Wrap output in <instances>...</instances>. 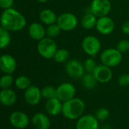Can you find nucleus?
<instances>
[{
  "mask_svg": "<svg viewBox=\"0 0 129 129\" xmlns=\"http://www.w3.org/2000/svg\"><path fill=\"white\" fill-rule=\"evenodd\" d=\"M37 49L38 53L43 58L46 59L53 58L58 49L56 43L50 37H44L41 40L38 41Z\"/></svg>",
  "mask_w": 129,
  "mask_h": 129,
  "instance_id": "obj_4",
  "label": "nucleus"
},
{
  "mask_svg": "<svg viewBox=\"0 0 129 129\" xmlns=\"http://www.w3.org/2000/svg\"><path fill=\"white\" fill-rule=\"evenodd\" d=\"M17 69V61L15 58L9 55L5 54L0 56V70L4 74H13Z\"/></svg>",
  "mask_w": 129,
  "mask_h": 129,
  "instance_id": "obj_13",
  "label": "nucleus"
},
{
  "mask_svg": "<svg viewBox=\"0 0 129 129\" xmlns=\"http://www.w3.org/2000/svg\"><path fill=\"white\" fill-rule=\"evenodd\" d=\"M24 96L27 104L30 106H36L40 102L42 98L41 90L38 87L31 84L25 90Z\"/></svg>",
  "mask_w": 129,
  "mask_h": 129,
  "instance_id": "obj_15",
  "label": "nucleus"
},
{
  "mask_svg": "<svg viewBox=\"0 0 129 129\" xmlns=\"http://www.w3.org/2000/svg\"><path fill=\"white\" fill-rule=\"evenodd\" d=\"M45 109L46 112L52 116H55L61 113L62 110V102L60 101L57 97L47 100L45 104Z\"/></svg>",
  "mask_w": 129,
  "mask_h": 129,
  "instance_id": "obj_19",
  "label": "nucleus"
},
{
  "mask_svg": "<svg viewBox=\"0 0 129 129\" xmlns=\"http://www.w3.org/2000/svg\"><path fill=\"white\" fill-rule=\"evenodd\" d=\"M56 24L62 31L74 30L78 25V19L73 13L64 12L58 16Z\"/></svg>",
  "mask_w": 129,
  "mask_h": 129,
  "instance_id": "obj_5",
  "label": "nucleus"
},
{
  "mask_svg": "<svg viewBox=\"0 0 129 129\" xmlns=\"http://www.w3.org/2000/svg\"><path fill=\"white\" fill-rule=\"evenodd\" d=\"M110 1H116V0H110Z\"/></svg>",
  "mask_w": 129,
  "mask_h": 129,
  "instance_id": "obj_37",
  "label": "nucleus"
},
{
  "mask_svg": "<svg viewBox=\"0 0 129 129\" xmlns=\"http://www.w3.org/2000/svg\"><path fill=\"white\" fill-rule=\"evenodd\" d=\"M69 57H70V53L68 51V49H58L53 59L55 60V61L56 63H66L68 60H69Z\"/></svg>",
  "mask_w": 129,
  "mask_h": 129,
  "instance_id": "obj_23",
  "label": "nucleus"
},
{
  "mask_svg": "<svg viewBox=\"0 0 129 129\" xmlns=\"http://www.w3.org/2000/svg\"><path fill=\"white\" fill-rule=\"evenodd\" d=\"M121 31L125 35H129V20L124 21L121 25Z\"/></svg>",
  "mask_w": 129,
  "mask_h": 129,
  "instance_id": "obj_34",
  "label": "nucleus"
},
{
  "mask_svg": "<svg viewBox=\"0 0 129 129\" xmlns=\"http://www.w3.org/2000/svg\"><path fill=\"white\" fill-rule=\"evenodd\" d=\"M41 94L42 97L45 98L46 100H50L57 97L56 88L53 86H46L41 89Z\"/></svg>",
  "mask_w": 129,
  "mask_h": 129,
  "instance_id": "obj_26",
  "label": "nucleus"
},
{
  "mask_svg": "<svg viewBox=\"0 0 129 129\" xmlns=\"http://www.w3.org/2000/svg\"><path fill=\"white\" fill-rule=\"evenodd\" d=\"M85 110L84 102L78 97H74L68 101L62 103V115L68 119H78L83 115Z\"/></svg>",
  "mask_w": 129,
  "mask_h": 129,
  "instance_id": "obj_2",
  "label": "nucleus"
},
{
  "mask_svg": "<svg viewBox=\"0 0 129 129\" xmlns=\"http://www.w3.org/2000/svg\"><path fill=\"white\" fill-rule=\"evenodd\" d=\"M14 0H0V8L3 9H8L12 7Z\"/></svg>",
  "mask_w": 129,
  "mask_h": 129,
  "instance_id": "obj_33",
  "label": "nucleus"
},
{
  "mask_svg": "<svg viewBox=\"0 0 129 129\" xmlns=\"http://www.w3.org/2000/svg\"><path fill=\"white\" fill-rule=\"evenodd\" d=\"M126 1H129V0H126Z\"/></svg>",
  "mask_w": 129,
  "mask_h": 129,
  "instance_id": "obj_40",
  "label": "nucleus"
},
{
  "mask_svg": "<svg viewBox=\"0 0 129 129\" xmlns=\"http://www.w3.org/2000/svg\"><path fill=\"white\" fill-rule=\"evenodd\" d=\"M83 64H84L85 72H88V73H93V72L94 71L95 68L97 66L96 63V61L93 58V57L87 58Z\"/></svg>",
  "mask_w": 129,
  "mask_h": 129,
  "instance_id": "obj_30",
  "label": "nucleus"
},
{
  "mask_svg": "<svg viewBox=\"0 0 129 129\" xmlns=\"http://www.w3.org/2000/svg\"><path fill=\"white\" fill-rule=\"evenodd\" d=\"M128 73H129V66H128Z\"/></svg>",
  "mask_w": 129,
  "mask_h": 129,
  "instance_id": "obj_39",
  "label": "nucleus"
},
{
  "mask_svg": "<svg viewBox=\"0 0 129 129\" xmlns=\"http://www.w3.org/2000/svg\"><path fill=\"white\" fill-rule=\"evenodd\" d=\"M116 49L118 51H120L121 53L129 51V40H120L117 44Z\"/></svg>",
  "mask_w": 129,
  "mask_h": 129,
  "instance_id": "obj_31",
  "label": "nucleus"
},
{
  "mask_svg": "<svg viewBox=\"0 0 129 129\" xmlns=\"http://www.w3.org/2000/svg\"><path fill=\"white\" fill-rule=\"evenodd\" d=\"M26 24L25 17L12 8L5 9L0 16V25L9 31H20L25 27Z\"/></svg>",
  "mask_w": 129,
  "mask_h": 129,
  "instance_id": "obj_1",
  "label": "nucleus"
},
{
  "mask_svg": "<svg viewBox=\"0 0 129 129\" xmlns=\"http://www.w3.org/2000/svg\"><path fill=\"white\" fill-rule=\"evenodd\" d=\"M95 27L99 34L102 35H109L115 29V22L108 15L100 17L98 18Z\"/></svg>",
  "mask_w": 129,
  "mask_h": 129,
  "instance_id": "obj_10",
  "label": "nucleus"
},
{
  "mask_svg": "<svg viewBox=\"0 0 129 129\" xmlns=\"http://www.w3.org/2000/svg\"><path fill=\"white\" fill-rule=\"evenodd\" d=\"M81 48L84 53L90 57H95L101 49V43L96 37L89 35L83 39Z\"/></svg>",
  "mask_w": 129,
  "mask_h": 129,
  "instance_id": "obj_6",
  "label": "nucleus"
},
{
  "mask_svg": "<svg viewBox=\"0 0 129 129\" xmlns=\"http://www.w3.org/2000/svg\"><path fill=\"white\" fill-rule=\"evenodd\" d=\"M100 58L102 64L109 68H114L121 64L123 56L116 48H108L102 52Z\"/></svg>",
  "mask_w": 129,
  "mask_h": 129,
  "instance_id": "obj_3",
  "label": "nucleus"
},
{
  "mask_svg": "<svg viewBox=\"0 0 129 129\" xmlns=\"http://www.w3.org/2000/svg\"><path fill=\"white\" fill-rule=\"evenodd\" d=\"M13 84V77L10 74H6L0 78V87L2 89L10 88Z\"/></svg>",
  "mask_w": 129,
  "mask_h": 129,
  "instance_id": "obj_28",
  "label": "nucleus"
},
{
  "mask_svg": "<svg viewBox=\"0 0 129 129\" xmlns=\"http://www.w3.org/2000/svg\"><path fill=\"white\" fill-rule=\"evenodd\" d=\"M11 43V36L8 30L0 25V49H5Z\"/></svg>",
  "mask_w": 129,
  "mask_h": 129,
  "instance_id": "obj_24",
  "label": "nucleus"
},
{
  "mask_svg": "<svg viewBox=\"0 0 129 129\" xmlns=\"http://www.w3.org/2000/svg\"><path fill=\"white\" fill-rule=\"evenodd\" d=\"M64 70L70 78L74 79L81 78V77L85 73L84 64L75 58L69 59L66 62Z\"/></svg>",
  "mask_w": 129,
  "mask_h": 129,
  "instance_id": "obj_7",
  "label": "nucleus"
},
{
  "mask_svg": "<svg viewBox=\"0 0 129 129\" xmlns=\"http://www.w3.org/2000/svg\"><path fill=\"white\" fill-rule=\"evenodd\" d=\"M32 124L37 129H49L51 124V121L48 115L43 112L36 113L32 119Z\"/></svg>",
  "mask_w": 129,
  "mask_h": 129,
  "instance_id": "obj_17",
  "label": "nucleus"
},
{
  "mask_svg": "<svg viewBox=\"0 0 129 129\" xmlns=\"http://www.w3.org/2000/svg\"><path fill=\"white\" fill-rule=\"evenodd\" d=\"M17 94L16 93L10 89H3L0 91V103L5 106H11L16 103Z\"/></svg>",
  "mask_w": 129,
  "mask_h": 129,
  "instance_id": "obj_18",
  "label": "nucleus"
},
{
  "mask_svg": "<svg viewBox=\"0 0 129 129\" xmlns=\"http://www.w3.org/2000/svg\"><path fill=\"white\" fill-rule=\"evenodd\" d=\"M39 18L43 24L46 25H51L56 23L58 16L56 15L54 11L46 9L40 12L39 15Z\"/></svg>",
  "mask_w": 129,
  "mask_h": 129,
  "instance_id": "obj_20",
  "label": "nucleus"
},
{
  "mask_svg": "<svg viewBox=\"0 0 129 129\" xmlns=\"http://www.w3.org/2000/svg\"><path fill=\"white\" fill-rule=\"evenodd\" d=\"M98 18L90 12L86 13L81 19V25L85 30H90L96 27Z\"/></svg>",
  "mask_w": 129,
  "mask_h": 129,
  "instance_id": "obj_21",
  "label": "nucleus"
},
{
  "mask_svg": "<svg viewBox=\"0 0 129 129\" xmlns=\"http://www.w3.org/2000/svg\"><path fill=\"white\" fill-rule=\"evenodd\" d=\"M93 75L98 83L106 84L109 82L112 78V71L111 68L103 64H97L93 72Z\"/></svg>",
  "mask_w": 129,
  "mask_h": 129,
  "instance_id": "obj_11",
  "label": "nucleus"
},
{
  "mask_svg": "<svg viewBox=\"0 0 129 129\" xmlns=\"http://www.w3.org/2000/svg\"><path fill=\"white\" fill-rule=\"evenodd\" d=\"M95 117L98 121H106L109 117V111L104 107H101L98 109L95 112Z\"/></svg>",
  "mask_w": 129,
  "mask_h": 129,
  "instance_id": "obj_29",
  "label": "nucleus"
},
{
  "mask_svg": "<svg viewBox=\"0 0 129 129\" xmlns=\"http://www.w3.org/2000/svg\"><path fill=\"white\" fill-rule=\"evenodd\" d=\"M81 83L84 88L87 90H92L96 87L98 81L93 76V73L86 72L81 77Z\"/></svg>",
  "mask_w": 129,
  "mask_h": 129,
  "instance_id": "obj_22",
  "label": "nucleus"
},
{
  "mask_svg": "<svg viewBox=\"0 0 129 129\" xmlns=\"http://www.w3.org/2000/svg\"><path fill=\"white\" fill-rule=\"evenodd\" d=\"M118 83L121 87H127L129 85V73L121 74L118 79Z\"/></svg>",
  "mask_w": 129,
  "mask_h": 129,
  "instance_id": "obj_32",
  "label": "nucleus"
},
{
  "mask_svg": "<svg viewBox=\"0 0 129 129\" xmlns=\"http://www.w3.org/2000/svg\"><path fill=\"white\" fill-rule=\"evenodd\" d=\"M57 98L62 103L68 101L75 96L76 88L75 87L69 82H64L59 84L56 87Z\"/></svg>",
  "mask_w": 129,
  "mask_h": 129,
  "instance_id": "obj_9",
  "label": "nucleus"
},
{
  "mask_svg": "<svg viewBox=\"0 0 129 129\" xmlns=\"http://www.w3.org/2000/svg\"><path fill=\"white\" fill-rule=\"evenodd\" d=\"M76 129H100L99 121L92 115H82L76 122Z\"/></svg>",
  "mask_w": 129,
  "mask_h": 129,
  "instance_id": "obj_14",
  "label": "nucleus"
},
{
  "mask_svg": "<svg viewBox=\"0 0 129 129\" xmlns=\"http://www.w3.org/2000/svg\"><path fill=\"white\" fill-rule=\"evenodd\" d=\"M28 34L33 40L40 41L46 37V30L43 24L37 22H34L29 25Z\"/></svg>",
  "mask_w": 129,
  "mask_h": 129,
  "instance_id": "obj_16",
  "label": "nucleus"
},
{
  "mask_svg": "<svg viewBox=\"0 0 129 129\" xmlns=\"http://www.w3.org/2000/svg\"><path fill=\"white\" fill-rule=\"evenodd\" d=\"M37 1L40 3H46L49 0H37Z\"/></svg>",
  "mask_w": 129,
  "mask_h": 129,
  "instance_id": "obj_36",
  "label": "nucleus"
},
{
  "mask_svg": "<svg viewBox=\"0 0 129 129\" xmlns=\"http://www.w3.org/2000/svg\"><path fill=\"white\" fill-rule=\"evenodd\" d=\"M15 84L16 87L20 90H26L31 85V81L28 77L25 75H21L15 79Z\"/></svg>",
  "mask_w": 129,
  "mask_h": 129,
  "instance_id": "obj_25",
  "label": "nucleus"
},
{
  "mask_svg": "<svg viewBox=\"0 0 129 129\" xmlns=\"http://www.w3.org/2000/svg\"><path fill=\"white\" fill-rule=\"evenodd\" d=\"M100 129H112L110 126H109V125H104V126H103L101 128H100Z\"/></svg>",
  "mask_w": 129,
  "mask_h": 129,
  "instance_id": "obj_35",
  "label": "nucleus"
},
{
  "mask_svg": "<svg viewBox=\"0 0 129 129\" xmlns=\"http://www.w3.org/2000/svg\"><path fill=\"white\" fill-rule=\"evenodd\" d=\"M128 17H129V10H128Z\"/></svg>",
  "mask_w": 129,
  "mask_h": 129,
  "instance_id": "obj_38",
  "label": "nucleus"
},
{
  "mask_svg": "<svg viewBox=\"0 0 129 129\" xmlns=\"http://www.w3.org/2000/svg\"><path fill=\"white\" fill-rule=\"evenodd\" d=\"M46 30V36L52 39L57 37L61 31V28L56 23L51 25H48Z\"/></svg>",
  "mask_w": 129,
  "mask_h": 129,
  "instance_id": "obj_27",
  "label": "nucleus"
},
{
  "mask_svg": "<svg viewBox=\"0 0 129 129\" xmlns=\"http://www.w3.org/2000/svg\"><path fill=\"white\" fill-rule=\"evenodd\" d=\"M9 121L11 124L18 129H24L27 127L30 123L28 115L21 111L13 112L9 117Z\"/></svg>",
  "mask_w": 129,
  "mask_h": 129,
  "instance_id": "obj_12",
  "label": "nucleus"
},
{
  "mask_svg": "<svg viewBox=\"0 0 129 129\" xmlns=\"http://www.w3.org/2000/svg\"><path fill=\"white\" fill-rule=\"evenodd\" d=\"M111 9L112 4L110 0H92L90 6V12L97 18L108 15Z\"/></svg>",
  "mask_w": 129,
  "mask_h": 129,
  "instance_id": "obj_8",
  "label": "nucleus"
}]
</instances>
